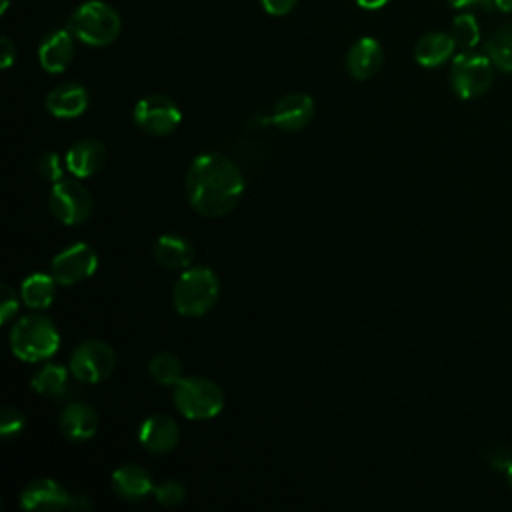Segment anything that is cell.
I'll list each match as a JSON object with an SVG mask.
<instances>
[{
    "label": "cell",
    "mask_w": 512,
    "mask_h": 512,
    "mask_svg": "<svg viewBox=\"0 0 512 512\" xmlns=\"http://www.w3.org/2000/svg\"><path fill=\"white\" fill-rule=\"evenodd\" d=\"M456 46L468 50V48H474L480 40V26L476 22V18L468 12L464 14H458L454 20H452V30H450Z\"/></svg>",
    "instance_id": "26"
},
{
    "label": "cell",
    "mask_w": 512,
    "mask_h": 512,
    "mask_svg": "<svg viewBox=\"0 0 512 512\" xmlns=\"http://www.w3.org/2000/svg\"><path fill=\"white\" fill-rule=\"evenodd\" d=\"M220 296V282L206 266L186 268L172 290V302L182 316H202L214 308Z\"/></svg>",
    "instance_id": "4"
},
{
    "label": "cell",
    "mask_w": 512,
    "mask_h": 512,
    "mask_svg": "<svg viewBox=\"0 0 512 512\" xmlns=\"http://www.w3.org/2000/svg\"><path fill=\"white\" fill-rule=\"evenodd\" d=\"M48 204L54 218L66 226L86 222L94 208V200L80 178H62L54 182Z\"/></svg>",
    "instance_id": "7"
},
{
    "label": "cell",
    "mask_w": 512,
    "mask_h": 512,
    "mask_svg": "<svg viewBox=\"0 0 512 512\" xmlns=\"http://www.w3.org/2000/svg\"><path fill=\"white\" fill-rule=\"evenodd\" d=\"M312 116L314 100L304 92H292L282 96L272 110V122L286 132L302 130L304 126H308Z\"/></svg>",
    "instance_id": "13"
},
{
    "label": "cell",
    "mask_w": 512,
    "mask_h": 512,
    "mask_svg": "<svg viewBox=\"0 0 512 512\" xmlns=\"http://www.w3.org/2000/svg\"><path fill=\"white\" fill-rule=\"evenodd\" d=\"M18 310V300L14 290L8 284H2V302H0V322H8L10 316Z\"/></svg>",
    "instance_id": "31"
},
{
    "label": "cell",
    "mask_w": 512,
    "mask_h": 512,
    "mask_svg": "<svg viewBox=\"0 0 512 512\" xmlns=\"http://www.w3.org/2000/svg\"><path fill=\"white\" fill-rule=\"evenodd\" d=\"M30 386L42 394V396H62L68 388V372L60 364H44L38 368V372L32 376Z\"/></svg>",
    "instance_id": "23"
},
{
    "label": "cell",
    "mask_w": 512,
    "mask_h": 512,
    "mask_svg": "<svg viewBox=\"0 0 512 512\" xmlns=\"http://www.w3.org/2000/svg\"><path fill=\"white\" fill-rule=\"evenodd\" d=\"M182 370V360L170 352H158L148 362V374L154 382L164 386H176L184 378Z\"/></svg>",
    "instance_id": "25"
},
{
    "label": "cell",
    "mask_w": 512,
    "mask_h": 512,
    "mask_svg": "<svg viewBox=\"0 0 512 512\" xmlns=\"http://www.w3.org/2000/svg\"><path fill=\"white\" fill-rule=\"evenodd\" d=\"M120 28L122 22L118 12L102 0H88L80 4L68 20V30L72 36L82 44L96 48L112 44L118 38Z\"/></svg>",
    "instance_id": "3"
},
{
    "label": "cell",
    "mask_w": 512,
    "mask_h": 512,
    "mask_svg": "<svg viewBox=\"0 0 512 512\" xmlns=\"http://www.w3.org/2000/svg\"><path fill=\"white\" fill-rule=\"evenodd\" d=\"M192 256V244L176 234H164L154 244L156 262L168 270H186L192 262Z\"/></svg>",
    "instance_id": "21"
},
{
    "label": "cell",
    "mask_w": 512,
    "mask_h": 512,
    "mask_svg": "<svg viewBox=\"0 0 512 512\" xmlns=\"http://www.w3.org/2000/svg\"><path fill=\"white\" fill-rule=\"evenodd\" d=\"M154 496L162 506H178L184 500L186 490L176 480H164L154 488Z\"/></svg>",
    "instance_id": "29"
},
{
    "label": "cell",
    "mask_w": 512,
    "mask_h": 512,
    "mask_svg": "<svg viewBox=\"0 0 512 512\" xmlns=\"http://www.w3.org/2000/svg\"><path fill=\"white\" fill-rule=\"evenodd\" d=\"M494 62L490 56L462 52L454 56L450 66V86L454 94L462 100H472L482 96L494 80Z\"/></svg>",
    "instance_id": "6"
},
{
    "label": "cell",
    "mask_w": 512,
    "mask_h": 512,
    "mask_svg": "<svg viewBox=\"0 0 512 512\" xmlns=\"http://www.w3.org/2000/svg\"><path fill=\"white\" fill-rule=\"evenodd\" d=\"M138 440L148 452L166 454L178 444L180 430L174 418L166 414H152L140 424Z\"/></svg>",
    "instance_id": "11"
},
{
    "label": "cell",
    "mask_w": 512,
    "mask_h": 512,
    "mask_svg": "<svg viewBox=\"0 0 512 512\" xmlns=\"http://www.w3.org/2000/svg\"><path fill=\"white\" fill-rule=\"evenodd\" d=\"M486 52L494 66L502 72H512V24L500 26L486 42Z\"/></svg>",
    "instance_id": "24"
},
{
    "label": "cell",
    "mask_w": 512,
    "mask_h": 512,
    "mask_svg": "<svg viewBox=\"0 0 512 512\" xmlns=\"http://www.w3.org/2000/svg\"><path fill=\"white\" fill-rule=\"evenodd\" d=\"M46 108L56 118H76L88 108V92L82 84L64 82L52 88L46 96Z\"/></svg>",
    "instance_id": "18"
},
{
    "label": "cell",
    "mask_w": 512,
    "mask_h": 512,
    "mask_svg": "<svg viewBox=\"0 0 512 512\" xmlns=\"http://www.w3.org/2000/svg\"><path fill=\"white\" fill-rule=\"evenodd\" d=\"M56 280L50 274H30L28 278H24L22 286H20V294L26 306H30L32 310H44L52 304L54 296H56Z\"/></svg>",
    "instance_id": "22"
},
{
    "label": "cell",
    "mask_w": 512,
    "mask_h": 512,
    "mask_svg": "<svg viewBox=\"0 0 512 512\" xmlns=\"http://www.w3.org/2000/svg\"><path fill=\"white\" fill-rule=\"evenodd\" d=\"M298 0H260L262 8L272 16H284L294 10Z\"/></svg>",
    "instance_id": "32"
},
{
    "label": "cell",
    "mask_w": 512,
    "mask_h": 512,
    "mask_svg": "<svg viewBox=\"0 0 512 512\" xmlns=\"http://www.w3.org/2000/svg\"><path fill=\"white\" fill-rule=\"evenodd\" d=\"M74 40L76 38L68 28L54 30L52 34H48L38 48V60L42 70L50 74L64 72L74 58Z\"/></svg>",
    "instance_id": "15"
},
{
    "label": "cell",
    "mask_w": 512,
    "mask_h": 512,
    "mask_svg": "<svg viewBox=\"0 0 512 512\" xmlns=\"http://www.w3.org/2000/svg\"><path fill=\"white\" fill-rule=\"evenodd\" d=\"M70 496L72 494L54 478H38L22 490L20 504L24 510H58L68 508Z\"/></svg>",
    "instance_id": "12"
},
{
    "label": "cell",
    "mask_w": 512,
    "mask_h": 512,
    "mask_svg": "<svg viewBox=\"0 0 512 512\" xmlns=\"http://www.w3.org/2000/svg\"><path fill=\"white\" fill-rule=\"evenodd\" d=\"M454 8H468V6H482V8H490V4H494V0H448Z\"/></svg>",
    "instance_id": "35"
},
{
    "label": "cell",
    "mask_w": 512,
    "mask_h": 512,
    "mask_svg": "<svg viewBox=\"0 0 512 512\" xmlns=\"http://www.w3.org/2000/svg\"><path fill=\"white\" fill-rule=\"evenodd\" d=\"M98 268V254L90 244L78 242L60 250L50 264V274L62 286H72L90 278Z\"/></svg>",
    "instance_id": "10"
},
{
    "label": "cell",
    "mask_w": 512,
    "mask_h": 512,
    "mask_svg": "<svg viewBox=\"0 0 512 512\" xmlns=\"http://www.w3.org/2000/svg\"><path fill=\"white\" fill-rule=\"evenodd\" d=\"M484 458L492 470L506 472L512 464V448L510 446H492L486 450Z\"/></svg>",
    "instance_id": "30"
},
{
    "label": "cell",
    "mask_w": 512,
    "mask_h": 512,
    "mask_svg": "<svg viewBox=\"0 0 512 512\" xmlns=\"http://www.w3.org/2000/svg\"><path fill=\"white\" fill-rule=\"evenodd\" d=\"M60 346V332L56 324L42 316L32 314L20 318L10 332V348L14 356L24 362H42L56 354Z\"/></svg>",
    "instance_id": "2"
},
{
    "label": "cell",
    "mask_w": 512,
    "mask_h": 512,
    "mask_svg": "<svg viewBox=\"0 0 512 512\" xmlns=\"http://www.w3.org/2000/svg\"><path fill=\"white\" fill-rule=\"evenodd\" d=\"M174 406L188 420H210L224 408V392L214 380L182 378L174 386Z\"/></svg>",
    "instance_id": "5"
},
{
    "label": "cell",
    "mask_w": 512,
    "mask_h": 512,
    "mask_svg": "<svg viewBox=\"0 0 512 512\" xmlns=\"http://www.w3.org/2000/svg\"><path fill=\"white\" fill-rule=\"evenodd\" d=\"M16 60V46L8 36L0 38V66L6 70L14 64Z\"/></svg>",
    "instance_id": "33"
},
{
    "label": "cell",
    "mask_w": 512,
    "mask_h": 512,
    "mask_svg": "<svg viewBox=\"0 0 512 512\" xmlns=\"http://www.w3.org/2000/svg\"><path fill=\"white\" fill-rule=\"evenodd\" d=\"M60 430L68 440H88L98 430V414L86 402H70L60 414Z\"/></svg>",
    "instance_id": "19"
},
{
    "label": "cell",
    "mask_w": 512,
    "mask_h": 512,
    "mask_svg": "<svg viewBox=\"0 0 512 512\" xmlns=\"http://www.w3.org/2000/svg\"><path fill=\"white\" fill-rule=\"evenodd\" d=\"M384 62V50L378 40L364 36L356 40L346 54V70L356 80H368L378 74Z\"/></svg>",
    "instance_id": "14"
},
{
    "label": "cell",
    "mask_w": 512,
    "mask_h": 512,
    "mask_svg": "<svg viewBox=\"0 0 512 512\" xmlns=\"http://www.w3.org/2000/svg\"><path fill=\"white\" fill-rule=\"evenodd\" d=\"M68 368L76 380L98 384L116 368L114 348L104 340H84L74 348Z\"/></svg>",
    "instance_id": "8"
},
{
    "label": "cell",
    "mask_w": 512,
    "mask_h": 512,
    "mask_svg": "<svg viewBox=\"0 0 512 512\" xmlns=\"http://www.w3.org/2000/svg\"><path fill=\"white\" fill-rule=\"evenodd\" d=\"M494 6L502 12H512V0H494Z\"/></svg>",
    "instance_id": "37"
},
{
    "label": "cell",
    "mask_w": 512,
    "mask_h": 512,
    "mask_svg": "<svg viewBox=\"0 0 512 512\" xmlns=\"http://www.w3.org/2000/svg\"><path fill=\"white\" fill-rule=\"evenodd\" d=\"M66 170L76 178H88L106 164V148L100 140L86 138L76 142L64 156Z\"/></svg>",
    "instance_id": "16"
},
{
    "label": "cell",
    "mask_w": 512,
    "mask_h": 512,
    "mask_svg": "<svg viewBox=\"0 0 512 512\" xmlns=\"http://www.w3.org/2000/svg\"><path fill=\"white\" fill-rule=\"evenodd\" d=\"M456 42L448 32H428L414 46V58L424 68L442 66L454 54Z\"/></svg>",
    "instance_id": "20"
},
{
    "label": "cell",
    "mask_w": 512,
    "mask_h": 512,
    "mask_svg": "<svg viewBox=\"0 0 512 512\" xmlns=\"http://www.w3.org/2000/svg\"><path fill=\"white\" fill-rule=\"evenodd\" d=\"M68 508L70 510H88L90 508V500L84 494H72Z\"/></svg>",
    "instance_id": "34"
},
{
    "label": "cell",
    "mask_w": 512,
    "mask_h": 512,
    "mask_svg": "<svg viewBox=\"0 0 512 512\" xmlns=\"http://www.w3.org/2000/svg\"><path fill=\"white\" fill-rule=\"evenodd\" d=\"M134 122L146 134L166 136L176 130L182 120V112L174 100L162 94H150L136 102L134 106Z\"/></svg>",
    "instance_id": "9"
},
{
    "label": "cell",
    "mask_w": 512,
    "mask_h": 512,
    "mask_svg": "<svg viewBox=\"0 0 512 512\" xmlns=\"http://www.w3.org/2000/svg\"><path fill=\"white\" fill-rule=\"evenodd\" d=\"M244 178L240 168L224 154L206 152L194 158L186 174L190 206L208 218L228 214L242 198Z\"/></svg>",
    "instance_id": "1"
},
{
    "label": "cell",
    "mask_w": 512,
    "mask_h": 512,
    "mask_svg": "<svg viewBox=\"0 0 512 512\" xmlns=\"http://www.w3.org/2000/svg\"><path fill=\"white\" fill-rule=\"evenodd\" d=\"M506 478H508V486H510V490H512V464H510V468L506 470Z\"/></svg>",
    "instance_id": "38"
},
{
    "label": "cell",
    "mask_w": 512,
    "mask_h": 512,
    "mask_svg": "<svg viewBox=\"0 0 512 512\" xmlns=\"http://www.w3.org/2000/svg\"><path fill=\"white\" fill-rule=\"evenodd\" d=\"M26 426V416L14 408V406H6L0 412V434L4 438H14L18 436Z\"/></svg>",
    "instance_id": "28"
},
{
    "label": "cell",
    "mask_w": 512,
    "mask_h": 512,
    "mask_svg": "<svg viewBox=\"0 0 512 512\" xmlns=\"http://www.w3.org/2000/svg\"><path fill=\"white\" fill-rule=\"evenodd\" d=\"M154 482L148 470L138 464H124L112 474V490L128 502H140L154 492Z\"/></svg>",
    "instance_id": "17"
},
{
    "label": "cell",
    "mask_w": 512,
    "mask_h": 512,
    "mask_svg": "<svg viewBox=\"0 0 512 512\" xmlns=\"http://www.w3.org/2000/svg\"><path fill=\"white\" fill-rule=\"evenodd\" d=\"M390 0H356V4L360 6V8H364V10H378V8H382L384 4H388Z\"/></svg>",
    "instance_id": "36"
},
{
    "label": "cell",
    "mask_w": 512,
    "mask_h": 512,
    "mask_svg": "<svg viewBox=\"0 0 512 512\" xmlns=\"http://www.w3.org/2000/svg\"><path fill=\"white\" fill-rule=\"evenodd\" d=\"M64 168H66V162H62V158L56 152H44L36 160L38 174L52 182H58L64 178Z\"/></svg>",
    "instance_id": "27"
}]
</instances>
